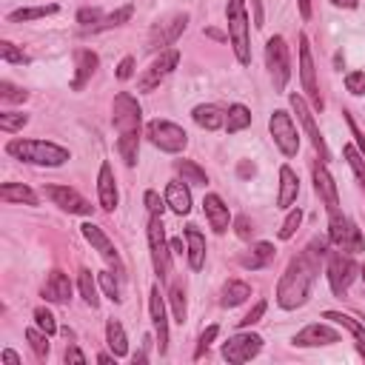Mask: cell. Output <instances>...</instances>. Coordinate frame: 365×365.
Masks as SVG:
<instances>
[{
    "instance_id": "cell-46",
    "label": "cell",
    "mask_w": 365,
    "mask_h": 365,
    "mask_svg": "<svg viewBox=\"0 0 365 365\" xmlns=\"http://www.w3.org/2000/svg\"><path fill=\"white\" fill-rule=\"evenodd\" d=\"M77 23H80L83 29H91V32H95V29L103 23V12H100V9H88V6H86V9L77 12Z\"/></svg>"
},
{
    "instance_id": "cell-7",
    "label": "cell",
    "mask_w": 365,
    "mask_h": 365,
    "mask_svg": "<svg viewBox=\"0 0 365 365\" xmlns=\"http://www.w3.org/2000/svg\"><path fill=\"white\" fill-rule=\"evenodd\" d=\"M148 249H151V263H155L157 277L166 280L171 274V246L166 242V231H163V220L157 215H151L148 220Z\"/></svg>"
},
{
    "instance_id": "cell-26",
    "label": "cell",
    "mask_w": 365,
    "mask_h": 365,
    "mask_svg": "<svg viewBox=\"0 0 365 365\" xmlns=\"http://www.w3.org/2000/svg\"><path fill=\"white\" fill-rule=\"evenodd\" d=\"M186 242H189V249H186L189 265H192L194 271H200V268L205 265V237L197 231V226H189V228H186Z\"/></svg>"
},
{
    "instance_id": "cell-47",
    "label": "cell",
    "mask_w": 365,
    "mask_h": 365,
    "mask_svg": "<svg viewBox=\"0 0 365 365\" xmlns=\"http://www.w3.org/2000/svg\"><path fill=\"white\" fill-rule=\"evenodd\" d=\"M0 98H3L6 103H23V100L29 98V91H23V88H17V86H12L9 80H3V83H0Z\"/></svg>"
},
{
    "instance_id": "cell-14",
    "label": "cell",
    "mask_w": 365,
    "mask_h": 365,
    "mask_svg": "<svg viewBox=\"0 0 365 365\" xmlns=\"http://www.w3.org/2000/svg\"><path fill=\"white\" fill-rule=\"evenodd\" d=\"M46 197H49L57 208L69 211V215H80V217H88L91 208H95L83 194H77V192L69 189V186H46Z\"/></svg>"
},
{
    "instance_id": "cell-63",
    "label": "cell",
    "mask_w": 365,
    "mask_h": 365,
    "mask_svg": "<svg viewBox=\"0 0 365 365\" xmlns=\"http://www.w3.org/2000/svg\"><path fill=\"white\" fill-rule=\"evenodd\" d=\"M111 359H117V357H114V354H100V357H98V362H111Z\"/></svg>"
},
{
    "instance_id": "cell-54",
    "label": "cell",
    "mask_w": 365,
    "mask_h": 365,
    "mask_svg": "<svg viewBox=\"0 0 365 365\" xmlns=\"http://www.w3.org/2000/svg\"><path fill=\"white\" fill-rule=\"evenodd\" d=\"M234 231H237V237H240V240H249V237L254 234V226H251V220H249L246 215H242V217H237V220H234Z\"/></svg>"
},
{
    "instance_id": "cell-34",
    "label": "cell",
    "mask_w": 365,
    "mask_h": 365,
    "mask_svg": "<svg viewBox=\"0 0 365 365\" xmlns=\"http://www.w3.org/2000/svg\"><path fill=\"white\" fill-rule=\"evenodd\" d=\"M249 126H251V111L242 106V103H234V106L228 109V117H226V132H228V134H237V132L249 129Z\"/></svg>"
},
{
    "instance_id": "cell-44",
    "label": "cell",
    "mask_w": 365,
    "mask_h": 365,
    "mask_svg": "<svg viewBox=\"0 0 365 365\" xmlns=\"http://www.w3.org/2000/svg\"><path fill=\"white\" fill-rule=\"evenodd\" d=\"M98 283H100V288L106 291L109 300H114V302L123 300V297H120V286H117V280H114L111 271H100V274H98Z\"/></svg>"
},
{
    "instance_id": "cell-64",
    "label": "cell",
    "mask_w": 365,
    "mask_h": 365,
    "mask_svg": "<svg viewBox=\"0 0 365 365\" xmlns=\"http://www.w3.org/2000/svg\"><path fill=\"white\" fill-rule=\"evenodd\" d=\"M359 274H362V277H365V265H362V268H359Z\"/></svg>"
},
{
    "instance_id": "cell-53",
    "label": "cell",
    "mask_w": 365,
    "mask_h": 365,
    "mask_svg": "<svg viewBox=\"0 0 365 365\" xmlns=\"http://www.w3.org/2000/svg\"><path fill=\"white\" fill-rule=\"evenodd\" d=\"M263 314H265V300H260V302H257V306H254V309H251V311H249L246 317H242V320H240V328H249V325H254V323H260V317H263Z\"/></svg>"
},
{
    "instance_id": "cell-17",
    "label": "cell",
    "mask_w": 365,
    "mask_h": 365,
    "mask_svg": "<svg viewBox=\"0 0 365 365\" xmlns=\"http://www.w3.org/2000/svg\"><path fill=\"white\" fill-rule=\"evenodd\" d=\"M340 343V334L334 331L331 325H323V323H311L302 328L297 337H294V345L297 348H317V345H334Z\"/></svg>"
},
{
    "instance_id": "cell-16",
    "label": "cell",
    "mask_w": 365,
    "mask_h": 365,
    "mask_svg": "<svg viewBox=\"0 0 365 365\" xmlns=\"http://www.w3.org/2000/svg\"><path fill=\"white\" fill-rule=\"evenodd\" d=\"M189 23V15H174L163 23H157L155 29H151V35H148V49H160V46H171L180 35H182V29H186Z\"/></svg>"
},
{
    "instance_id": "cell-51",
    "label": "cell",
    "mask_w": 365,
    "mask_h": 365,
    "mask_svg": "<svg viewBox=\"0 0 365 365\" xmlns=\"http://www.w3.org/2000/svg\"><path fill=\"white\" fill-rule=\"evenodd\" d=\"M215 337H217V325H208L203 334H200V343H197V351H194V359H200L203 354H205V348L215 343Z\"/></svg>"
},
{
    "instance_id": "cell-31",
    "label": "cell",
    "mask_w": 365,
    "mask_h": 365,
    "mask_svg": "<svg viewBox=\"0 0 365 365\" xmlns=\"http://www.w3.org/2000/svg\"><path fill=\"white\" fill-rule=\"evenodd\" d=\"M106 343L111 348L114 357H126L129 354V340H126V331L117 320H109L106 323Z\"/></svg>"
},
{
    "instance_id": "cell-13",
    "label": "cell",
    "mask_w": 365,
    "mask_h": 365,
    "mask_svg": "<svg viewBox=\"0 0 365 365\" xmlns=\"http://www.w3.org/2000/svg\"><path fill=\"white\" fill-rule=\"evenodd\" d=\"M300 77H302V88L311 98V103L317 109H323V98H320V86H317V69H314V57H311V46L309 38L300 35Z\"/></svg>"
},
{
    "instance_id": "cell-56",
    "label": "cell",
    "mask_w": 365,
    "mask_h": 365,
    "mask_svg": "<svg viewBox=\"0 0 365 365\" xmlns=\"http://www.w3.org/2000/svg\"><path fill=\"white\" fill-rule=\"evenodd\" d=\"M345 123H348V129H351V134H354V140H357V146H359V151H365V134L357 129V123H354V117L345 111Z\"/></svg>"
},
{
    "instance_id": "cell-48",
    "label": "cell",
    "mask_w": 365,
    "mask_h": 365,
    "mask_svg": "<svg viewBox=\"0 0 365 365\" xmlns=\"http://www.w3.org/2000/svg\"><path fill=\"white\" fill-rule=\"evenodd\" d=\"M35 323H38V328H43V331L49 334V337L57 331V320H54V314H52L49 309H38V311H35Z\"/></svg>"
},
{
    "instance_id": "cell-50",
    "label": "cell",
    "mask_w": 365,
    "mask_h": 365,
    "mask_svg": "<svg viewBox=\"0 0 365 365\" xmlns=\"http://www.w3.org/2000/svg\"><path fill=\"white\" fill-rule=\"evenodd\" d=\"M345 88L351 95H365V72H348L345 75Z\"/></svg>"
},
{
    "instance_id": "cell-5",
    "label": "cell",
    "mask_w": 365,
    "mask_h": 365,
    "mask_svg": "<svg viewBox=\"0 0 365 365\" xmlns=\"http://www.w3.org/2000/svg\"><path fill=\"white\" fill-rule=\"evenodd\" d=\"M146 137L160 151H169V155H180V151L189 146V134L177 123H171V120H151L146 126Z\"/></svg>"
},
{
    "instance_id": "cell-10",
    "label": "cell",
    "mask_w": 365,
    "mask_h": 365,
    "mask_svg": "<svg viewBox=\"0 0 365 365\" xmlns=\"http://www.w3.org/2000/svg\"><path fill=\"white\" fill-rule=\"evenodd\" d=\"M357 274H359V265L351 260L348 251H334L328 257V286L337 297L348 291V286L357 280Z\"/></svg>"
},
{
    "instance_id": "cell-62",
    "label": "cell",
    "mask_w": 365,
    "mask_h": 365,
    "mask_svg": "<svg viewBox=\"0 0 365 365\" xmlns=\"http://www.w3.org/2000/svg\"><path fill=\"white\" fill-rule=\"evenodd\" d=\"M169 246H171V251H174V254H182V251H186V249H182V240H180V237H174V240L169 242Z\"/></svg>"
},
{
    "instance_id": "cell-59",
    "label": "cell",
    "mask_w": 365,
    "mask_h": 365,
    "mask_svg": "<svg viewBox=\"0 0 365 365\" xmlns=\"http://www.w3.org/2000/svg\"><path fill=\"white\" fill-rule=\"evenodd\" d=\"M0 359H3V362H9V365H20V357H17L15 351H9V348L3 351V357H0Z\"/></svg>"
},
{
    "instance_id": "cell-40",
    "label": "cell",
    "mask_w": 365,
    "mask_h": 365,
    "mask_svg": "<svg viewBox=\"0 0 365 365\" xmlns=\"http://www.w3.org/2000/svg\"><path fill=\"white\" fill-rule=\"evenodd\" d=\"M57 6H38V9H17L9 15V23H20V20H38V17H46V15H54Z\"/></svg>"
},
{
    "instance_id": "cell-36",
    "label": "cell",
    "mask_w": 365,
    "mask_h": 365,
    "mask_svg": "<svg viewBox=\"0 0 365 365\" xmlns=\"http://www.w3.org/2000/svg\"><path fill=\"white\" fill-rule=\"evenodd\" d=\"M137 148H140V134H120L117 151H120V157H123L126 166L137 163Z\"/></svg>"
},
{
    "instance_id": "cell-38",
    "label": "cell",
    "mask_w": 365,
    "mask_h": 365,
    "mask_svg": "<svg viewBox=\"0 0 365 365\" xmlns=\"http://www.w3.org/2000/svg\"><path fill=\"white\" fill-rule=\"evenodd\" d=\"M26 340H29V345H32V351L40 357V359H46L49 357V334L40 328H29L26 331Z\"/></svg>"
},
{
    "instance_id": "cell-35",
    "label": "cell",
    "mask_w": 365,
    "mask_h": 365,
    "mask_svg": "<svg viewBox=\"0 0 365 365\" xmlns=\"http://www.w3.org/2000/svg\"><path fill=\"white\" fill-rule=\"evenodd\" d=\"M174 169H177V174L182 177V182H189V186H205V182H208L205 171H203L197 163H192V160H177Z\"/></svg>"
},
{
    "instance_id": "cell-52",
    "label": "cell",
    "mask_w": 365,
    "mask_h": 365,
    "mask_svg": "<svg viewBox=\"0 0 365 365\" xmlns=\"http://www.w3.org/2000/svg\"><path fill=\"white\" fill-rule=\"evenodd\" d=\"M146 208H148V215H157V217H163V208H166V203L160 200V194H157V192H146Z\"/></svg>"
},
{
    "instance_id": "cell-8",
    "label": "cell",
    "mask_w": 365,
    "mask_h": 365,
    "mask_svg": "<svg viewBox=\"0 0 365 365\" xmlns=\"http://www.w3.org/2000/svg\"><path fill=\"white\" fill-rule=\"evenodd\" d=\"M140 117H143L140 103L129 95V91H120V95L114 98V106H111L114 129L120 134H140Z\"/></svg>"
},
{
    "instance_id": "cell-23",
    "label": "cell",
    "mask_w": 365,
    "mask_h": 365,
    "mask_svg": "<svg viewBox=\"0 0 365 365\" xmlns=\"http://www.w3.org/2000/svg\"><path fill=\"white\" fill-rule=\"evenodd\" d=\"M75 80H72V88L75 91H80L88 80H91V75H95V69H98V54L95 52H88V49H77L75 52Z\"/></svg>"
},
{
    "instance_id": "cell-28",
    "label": "cell",
    "mask_w": 365,
    "mask_h": 365,
    "mask_svg": "<svg viewBox=\"0 0 365 365\" xmlns=\"http://www.w3.org/2000/svg\"><path fill=\"white\" fill-rule=\"evenodd\" d=\"M0 197H3L6 203L38 205V194L29 189V186H23V182H3V186H0Z\"/></svg>"
},
{
    "instance_id": "cell-55",
    "label": "cell",
    "mask_w": 365,
    "mask_h": 365,
    "mask_svg": "<svg viewBox=\"0 0 365 365\" xmlns=\"http://www.w3.org/2000/svg\"><path fill=\"white\" fill-rule=\"evenodd\" d=\"M134 75V57H123L117 66V80H129Z\"/></svg>"
},
{
    "instance_id": "cell-18",
    "label": "cell",
    "mask_w": 365,
    "mask_h": 365,
    "mask_svg": "<svg viewBox=\"0 0 365 365\" xmlns=\"http://www.w3.org/2000/svg\"><path fill=\"white\" fill-rule=\"evenodd\" d=\"M311 174H314V189H317L320 200L325 203V208H328V215H331V211H337V208H340V194H337V182H334V177L328 174L325 163H323V160H320V163H314Z\"/></svg>"
},
{
    "instance_id": "cell-57",
    "label": "cell",
    "mask_w": 365,
    "mask_h": 365,
    "mask_svg": "<svg viewBox=\"0 0 365 365\" xmlns=\"http://www.w3.org/2000/svg\"><path fill=\"white\" fill-rule=\"evenodd\" d=\"M66 362H72V365H86V357H83V351H80L77 345H69V348H66Z\"/></svg>"
},
{
    "instance_id": "cell-21",
    "label": "cell",
    "mask_w": 365,
    "mask_h": 365,
    "mask_svg": "<svg viewBox=\"0 0 365 365\" xmlns=\"http://www.w3.org/2000/svg\"><path fill=\"white\" fill-rule=\"evenodd\" d=\"M83 228V237L91 242V246H95L98 251H100V257H106L109 263H114V268L120 271V257H117V251H114V246H111V240L100 231V226H95V223H83L80 226Z\"/></svg>"
},
{
    "instance_id": "cell-22",
    "label": "cell",
    "mask_w": 365,
    "mask_h": 365,
    "mask_svg": "<svg viewBox=\"0 0 365 365\" xmlns=\"http://www.w3.org/2000/svg\"><path fill=\"white\" fill-rule=\"evenodd\" d=\"M43 300L49 302H69L72 300V283L63 271H52L43 283Z\"/></svg>"
},
{
    "instance_id": "cell-9",
    "label": "cell",
    "mask_w": 365,
    "mask_h": 365,
    "mask_svg": "<svg viewBox=\"0 0 365 365\" xmlns=\"http://www.w3.org/2000/svg\"><path fill=\"white\" fill-rule=\"evenodd\" d=\"M268 132H271L274 143H277V148L283 151L286 157H294L297 151H300V134L294 129V120H291L288 111H283V109L274 111L268 117Z\"/></svg>"
},
{
    "instance_id": "cell-41",
    "label": "cell",
    "mask_w": 365,
    "mask_h": 365,
    "mask_svg": "<svg viewBox=\"0 0 365 365\" xmlns=\"http://www.w3.org/2000/svg\"><path fill=\"white\" fill-rule=\"evenodd\" d=\"M343 155H345V160H348V166H351V171L357 174V180H359V186L365 189V160H362V155L354 148V146H345L343 148Z\"/></svg>"
},
{
    "instance_id": "cell-12",
    "label": "cell",
    "mask_w": 365,
    "mask_h": 365,
    "mask_svg": "<svg viewBox=\"0 0 365 365\" xmlns=\"http://www.w3.org/2000/svg\"><path fill=\"white\" fill-rule=\"evenodd\" d=\"M177 63H180V52L177 49H166V52H160V57H155V63H151L148 69H146V75L140 77V91H155L157 86H160V80L163 77H169L174 69H177Z\"/></svg>"
},
{
    "instance_id": "cell-45",
    "label": "cell",
    "mask_w": 365,
    "mask_h": 365,
    "mask_svg": "<svg viewBox=\"0 0 365 365\" xmlns=\"http://www.w3.org/2000/svg\"><path fill=\"white\" fill-rule=\"evenodd\" d=\"M171 309H174V320L182 325V323H186V294H182V288L180 286H174L171 288Z\"/></svg>"
},
{
    "instance_id": "cell-42",
    "label": "cell",
    "mask_w": 365,
    "mask_h": 365,
    "mask_svg": "<svg viewBox=\"0 0 365 365\" xmlns=\"http://www.w3.org/2000/svg\"><path fill=\"white\" fill-rule=\"evenodd\" d=\"M0 57H3V63H29V54H23L15 43H9V40H0Z\"/></svg>"
},
{
    "instance_id": "cell-4",
    "label": "cell",
    "mask_w": 365,
    "mask_h": 365,
    "mask_svg": "<svg viewBox=\"0 0 365 365\" xmlns=\"http://www.w3.org/2000/svg\"><path fill=\"white\" fill-rule=\"evenodd\" d=\"M328 240L337 246L340 251H348V254H357L365 249V237L362 231L357 228V223L345 215H340L337 211H331V220H328Z\"/></svg>"
},
{
    "instance_id": "cell-37",
    "label": "cell",
    "mask_w": 365,
    "mask_h": 365,
    "mask_svg": "<svg viewBox=\"0 0 365 365\" xmlns=\"http://www.w3.org/2000/svg\"><path fill=\"white\" fill-rule=\"evenodd\" d=\"M77 286H80L83 300L88 302L91 309H98V306H100V297H98V286H95V280H91V271H88V268H83V271H80V280H77Z\"/></svg>"
},
{
    "instance_id": "cell-1",
    "label": "cell",
    "mask_w": 365,
    "mask_h": 365,
    "mask_svg": "<svg viewBox=\"0 0 365 365\" xmlns=\"http://www.w3.org/2000/svg\"><path fill=\"white\" fill-rule=\"evenodd\" d=\"M325 254V242L323 240H314L311 246L297 254L286 274L280 277V286H277V302H280V309L291 311V309H300V306H306V300L311 297V286L317 280V271H320V260Z\"/></svg>"
},
{
    "instance_id": "cell-39",
    "label": "cell",
    "mask_w": 365,
    "mask_h": 365,
    "mask_svg": "<svg viewBox=\"0 0 365 365\" xmlns=\"http://www.w3.org/2000/svg\"><path fill=\"white\" fill-rule=\"evenodd\" d=\"M29 123V114H20V111H3L0 114V132H20L23 126Z\"/></svg>"
},
{
    "instance_id": "cell-29",
    "label": "cell",
    "mask_w": 365,
    "mask_h": 365,
    "mask_svg": "<svg viewBox=\"0 0 365 365\" xmlns=\"http://www.w3.org/2000/svg\"><path fill=\"white\" fill-rule=\"evenodd\" d=\"M192 114H194V123L208 129V132H217V129L226 126V114L217 106H197Z\"/></svg>"
},
{
    "instance_id": "cell-43",
    "label": "cell",
    "mask_w": 365,
    "mask_h": 365,
    "mask_svg": "<svg viewBox=\"0 0 365 365\" xmlns=\"http://www.w3.org/2000/svg\"><path fill=\"white\" fill-rule=\"evenodd\" d=\"M132 12H134V6H123V9L111 12L109 17H103V23L95 29V32H103V29H114V26H123V23L132 17Z\"/></svg>"
},
{
    "instance_id": "cell-24",
    "label": "cell",
    "mask_w": 365,
    "mask_h": 365,
    "mask_svg": "<svg viewBox=\"0 0 365 365\" xmlns=\"http://www.w3.org/2000/svg\"><path fill=\"white\" fill-rule=\"evenodd\" d=\"M166 205L174 211V215H189L192 211V192L186 182H180V180H171L169 186H166Z\"/></svg>"
},
{
    "instance_id": "cell-49",
    "label": "cell",
    "mask_w": 365,
    "mask_h": 365,
    "mask_svg": "<svg viewBox=\"0 0 365 365\" xmlns=\"http://www.w3.org/2000/svg\"><path fill=\"white\" fill-rule=\"evenodd\" d=\"M300 223H302V211L297 208V211H291V215L286 217V223H283V228H280V240H291L294 231L300 228Z\"/></svg>"
},
{
    "instance_id": "cell-27",
    "label": "cell",
    "mask_w": 365,
    "mask_h": 365,
    "mask_svg": "<svg viewBox=\"0 0 365 365\" xmlns=\"http://www.w3.org/2000/svg\"><path fill=\"white\" fill-rule=\"evenodd\" d=\"M297 194H300V180H297L291 166H283L280 169V197H277V205L288 208L297 200Z\"/></svg>"
},
{
    "instance_id": "cell-11",
    "label": "cell",
    "mask_w": 365,
    "mask_h": 365,
    "mask_svg": "<svg viewBox=\"0 0 365 365\" xmlns=\"http://www.w3.org/2000/svg\"><path fill=\"white\" fill-rule=\"evenodd\" d=\"M260 348H263V337H257V334H234V337L223 343V357L234 365H242V362L254 359Z\"/></svg>"
},
{
    "instance_id": "cell-15",
    "label": "cell",
    "mask_w": 365,
    "mask_h": 365,
    "mask_svg": "<svg viewBox=\"0 0 365 365\" xmlns=\"http://www.w3.org/2000/svg\"><path fill=\"white\" fill-rule=\"evenodd\" d=\"M291 109L297 111V120L302 123V129L309 132V137H311L314 148L320 151V160L325 163L331 155H328V146H325V137H323V132H320V129H317V123H314V114H311V109L306 106V100H302L300 95H291Z\"/></svg>"
},
{
    "instance_id": "cell-60",
    "label": "cell",
    "mask_w": 365,
    "mask_h": 365,
    "mask_svg": "<svg viewBox=\"0 0 365 365\" xmlns=\"http://www.w3.org/2000/svg\"><path fill=\"white\" fill-rule=\"evenodd\" d=\"M331 3L337 6V9H354V6L359 3V0H331Z\"/></svg>"
},
{
    "instance_id": "cell-58",
    "label": "cell",
    "mask_w": 365,
    "mask_h": 365,
    "mask_svg": "<svg viewBox=\"0 0 365 365\" xmlns=\"http://www.w3.org/2000/svg\"><path fill=\"white\" fill-rule=\"evenodd\" d=\"M237 174H240V177H254V174H257V166L246 160V163H240V166H237Z\"/></svg>"
},
{
    "instance_id": "cell-25",
    "label": "cell",
    "mask_w": 365,
    "mask_h": 365,
    "mask_svg": "<svg viewBox=\"0 0 365 365\" xmlns=\"http://www.w3.org/2000/svg\"><path fill=\"white\" fill-rule=\"evenodd\" d=\"M98 197H100V208L106 211L117 208V186H114V171L109 163H103L98 174Z\"/></svg>"
},
{
    "instance_id": "cell-33",
    "label": "cell",
    "mask_w": 365,
    "mask_h": 365,
    "mask_svg": "<svg viewBox=\"0 0 365 365\" xmlns=\"http://www.w3.org/2000/svg\"><path fill=\"white\" fill-rule=\"evenodd\" d=\"M274 260V246L271 242H257V246L251 249V254H246V257H240V263L246 265V268H265L268 263Z\"/></svg>"
},
{
    "instance_id": "cell-3",
    "label": "cell",
    "mask_w": 365,
    "mask_h": 365,
    "mask_svg": "<svg viewBox=\"0 0 365 365\" xmlns=\"http://www.w3.org/2000/svg\"><path fill=\"white\" fill-rule=\"evenodd\" d=\"M228 20V38L234 46V54L242 66L251 63V43H249V17H246V0H228L226 6Z\"/></svg>"
},
{
    "instance_id": "cell-61",
    "label": "cell",
    "mask_w": 365,
    "mask_h": 365,
    "mask_svg": "<svg viewBox=\"0 0 365 365\" xmlns=\"http://www.w3.org/2000/svg\"><path fill=\"white\" fill-rule=\"evenodd\" d=\"M300 15L306 17V20L311 17V0H300Z\"/></svg>"
},
{
    "instance_id": "cell-32",
    "label": "cell",
    "mask_w": 365,
    "mask_h": 365,
    "mask_svg": "<svg viewBox=\"0 0 365 365\" xmlns=\"http://www.w3.org/2000/svg\"><path fill=\"white\" fill-rule=\"evenodd\" d=\"M251 297V286L249 283H242V280H228L226 283V288H223V306L226 309H234V306H240V302H246Z\"/></svg>"
},
{
    "instance_id": "cell-2",
    "label": "cell",
    "mask_w": 365,
    "mask_h": 365,
    "mask_svg": "<svg viewBox=\"0 0 365 365\" xmlns=\"http://www.w3.org/2000/svg\"><path fill=\"white\" fill-rule=\"evenodd\" d=\"M6 155L23 160V163H35V166H63L69 160V151L57 143H49V140H9L6 143Z\"/></svg>"
},
{
    "instance_id": "cell-20",
    "label": "cell",
    "mask_w": 365,
    "mask_h": 365,
    "mask_svg": "<svg viewBox=\"0 0 365 365\" xmlns=\"http://www.w3.org/2000/svg\"><path fill=\"white\" fill-rule=\"evenodd\" d=\"M203 211H205V217H208L211 228H215L217 234H226V231H228L231 215H228V205H226L217 194H205V200H203Z\"/></svg>"
},
{
    "instance_id": "cell-30",
    "label": "cell",
    "mask_w": 365,
    "mask_h": 365,
    "mask_svg": "<svg viewBox=\"0 0 365 365\" xmlns=\"http://www.w3.org/2000/svg\"><path fill=\"white\" fill-rule=\"evenodd\" d=\"M325 320H331V323H337V325L348 328V331L354 334V340H357V348H359V354L365 357V325H362V323H357L354 317H348V314H340V311H325Z\"/></svg>"
},
{
    "instance_id": "cell-19",
    "label": "cell",
    "mask_w": 365,
    "mask_h": 365,
    "mask_svg": "<svg viewBox=\"0 0 365 365\" xmlns=\"http://www.w3.org/2000/svg\"><path fill=\"white\" fill-rule=\"evenodd\" d=\"M148 311H151V323H155L160 354H166V348H169V320H166V302L160 297V286H155L148 294Z\"/></svg>"
},
{
    "instance_id": "cell-6",
    "label": "cell",
    "mask_w": 365,
    "mask_h": 365,
    "mask_svg": "<svg viewBox=\"0 0 365 365\" xmlns=\"http://www.w3.org/2000/svg\"><path fill=\"white\" fill-rule=\"evenodd\" d=\"M265 63H268L274 88L283 91L288 77H291V60H288V46H286V40L280 35L268 38V43H265Z\"/></svg>"
}]
</instances>
